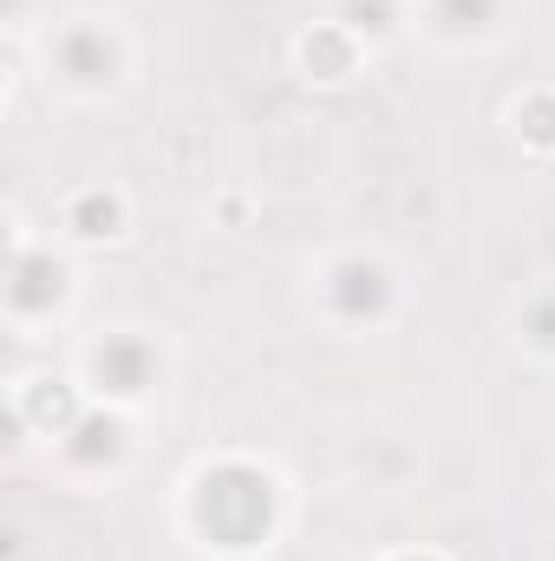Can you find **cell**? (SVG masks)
<instances>
[{
	"instance_id": "obj_5",
	"label": "cell",
	"mask_w": 555,
	"mask_h": 561,
	"mask_svg": "<svg viewBox=\"0 0 555 561\" xmlns=\"http://www.w3.org/2000/svg\"><path fill=\"white\" fill-rule=\"evenodd\" d=\"M59 262L53 255H20L13 262V280H7V300L20 307V313H39V307H53L59 300Z\"/></svg>"
},
{
	"instance_id": "obj_7",
	"label": "cell",
	"mask_w": 555,
	"mask_h": 561,
	"mask_svg": "<svg viewBox=\"0 0 555 561\" xmlns=\"http://www.w3.org/2000/svg\"><path fill=\"white\" fill-rule=\"evenodd\" d=\"M72 229H79V236H112V229H118V203H112V196H86V203L72 209Z\"/></svg>"
},
{
	"instance_id": "obj_10",
	"label": "cell",
	"mask_w": 555,
	"mask_h": 561,
	"mask_svg": "<svg viewBox=\"0 0 555 561\" xmlns=\"http://www.w3.org/2000/svg\"><path fill=\"white\" fill-rule=\"evenodd\" d=\"M517 118H530V138L555 144V105H550V99H536V105H530V112H517Z\"/></svg>"
},
{
	"instance_id": "obj_9",
	"label": "cell",
	"mask_w": 555,
	"mask_h": 561,
	"mask_svg": "<svg viewBox=\"0 0 555 561\" xmlns=\"http://www.w3.org/2000/svg\"><path fill=\"white\" fill-rule=\"evenodd\" d=\"M347 20H353V26H366V33H386V0H353V7H347Z\"/></svg>"
},
{
	"instance_id": "obj_6",
	"label": "cell",
	"mask_w": 555,
	"mask_h": 561,
	"mask_svg": "<svg viewBox=\"0 0 555 561\" xmlns=\"http://www.w3.org/2000/svg\"><path fill=\"white\" fill-rule=\"evenodd\" d=\"M72 457H79V463H112V457H125V424L118 419H79L72 424Z\"/></svg>"
},
{
	"instance_id": "obj_1",
	"label": "cell",
	"mask_w": 555,
	"mask_h": 561,
	"mask_svg": "<svg viewBox=\"0 0 555 561\" xmlns=\"http://www.w3.org/2000/svg\"><path fill=\"white\" fill-rule=\"evenodd\" d=\"M269 510H275L269 477L249 470V463H223V470H209V477L196 483V523H203L223 549H249V542L269 529Z\"/></svg>"
},
{
	"instance_id": "obj_2",
	"label": "cell",
	"mask_w": 555,
	"mask_h": 561,
	"mask_svg": "<svg viewBox=\"0 0 555 561\" xmlns=\"http://www.w3.org/2000/svg\"><path fill=\"white\" fill-rule=\"evenodd\" d=\"M92 379L112 399H138V392H150V379H157V353L144 346L138 333H112V340L92 346Z\"/></svg>"
},
{
	"instance_id": "obj_4",
	"label": "cell",
	"mask_w": 555,
	"mask_h": 561,
	"mask_svg": "<svg viewBox=\"0 0 555 561\" xmlns=\"http://www.w3.org/2000/svg\"><path fill=\"white\" fill-rule=\"evenodd\" d=\"M333 307H340L347 320L380 313V307H386V268H373V262H340V268H333Z\"/></svg>"
},
{
	"instance_id": "obj_3",
	"label": "cell",
	"mask_w": 555,
	"mask_h": 561,
	"mask_svg": "<svg viewBox=\"0 0 555 561\" xmlns=\"http://www.w3.org/2000/svg\"><path fill=\"white\" fill-rule=\"evenodd\" d=\"M112 66H118V46L105 39V26H72V33L59 39V72H66L72 85H105Z\"/></svg>"
},
{
	"instance_id": "obj_8",
	"label": "cell",
	"mask_w": 555,
	"mask_h": 561,
	"mask_svg": "<svg viewBox=\"0 0 555 561\" xmlns=\"http://www.w3.org/2000/svg\"><path fill=\"white\" fill-rule=\"evenodd\" d=\"M438 20H444L451 33H464V26H484V20H490V0H438Z\"/></svg>"
}]
</instances>
